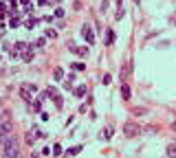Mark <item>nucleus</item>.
<instances>
[{
    "instance_id": "obj_1",
    "label": "nucleus",
    "mask_w": 176,
    "mask_h": 158,
    "mask_svg": "<svg viewBox=\"0 0 176 158\" xmlns=\"http://www.w3.org/2000/svg\"><path fill=\"white\" fill-rule=\"evenodd\" d=\"M2 143H4V151H2L4 156H18V140L15 138H11L7 134V136L2 138Z\"/></svg>"
},
{
    "instance_id": "obj_2",
    "label": "nucleus",
    "mask_w": 176,
    "mask_h": 158,
    "mask_svg": "<svg viewBox=\"0 0 176 158\" xmlns=\"http://www.w3.org/2000/svg\"><path fill=\"white\" fill-rule=\"evenodd\" d=\"M123 134H126L128 138H134V136L141 134V127L134 125V123H126V125H123Z\"/></svg>"
},
{
    "instance_id": "obj_3",
    "label": "nucleus",
    "mask_w": 176,
    "mask_h": 158,
    "mask_svg": "<svg viewBox=\"0 0 176 158\" xmlns=\"http://www.w3.org/2000/svg\"><path fill=\"white\" fill-rule=\"evenodd\" d=\"M82 35H84V40H86L88 44H95V33H93V29H90L88 24H84V29H82Z\"/></svg>"
},
{
    "instance_id": "obj_4",
    "label": "nucleus",
    "mask_w": 176,
    "mask_h": 158,
    "mask_svg": "<svg viewBox=\"0 0 176 158\" xmlns=\"http://www.w3.org/2000/svg\"><path fill=\"white\" fill-rule=\"evenodd\" d=\"M22 59H24V61H31V59H33V46H31V44L22 50Z\"/></svg>"
},
{
    "instance_id": "obj_5",
    "label": "nucleus",
    "mask_w": 176,
    "mask_h": 158,
    "mask_svg": "<svg viewBox=\"0 0 176 158\" xmlns=\"http://www.w3.org/2000/svg\"><path fill=\"white\" fill-rule=\"evenodd\" d=\"M121 97H123V101L130 99V86L128 83H121Z\"/></svg>"
},
{
    "instance_id": "obj_6",
    "label": "nucleus",
    "mask_w": 176,
    "mask_h": 158,
    "mask_svg": "<svg viewBox=\"0 0 176 158\" xmlns=\"http://www.w3.org/2000/svg\"><path fill=\"white\" fill-rule=\"evenodd\" d=\"M53 77H55V81H60V79H62V77H64V70H62V68H60V66H57V68H55V70H53Z\"/></svg>"
},
{
    "instance_id": "obj_7",
    "label": "nucleus",
    "mask_w": 176,
    "mask_h": 158,
    "mask_svg": "<svg viewBox=\"0 0 176 158\" xmlns=\"http://www.w3.org/2000/svg\"><path fill=\"white\" fill-rule=\"evenodd\" d=\"M79 151H82V145H75V147H71L68 151H66V154H68V156H77Z\"/></svg>"
},
{
    "instance_id": "obj_8",
    "label": "nucleus",
    "mask_w": 176,
    "mask_h": 158,
    "mask_svg": "<svg viewBox=\"0 0 176 158\" xmlns=\"http://www.w3.org/2000/svg\"><path fill=\"white\" fill-rule=\"evenodd\" d=\"M165 154H167V156H176V143H172V145H167Z\"/></svg>"
},
{
    "instance_id": "obj_9",
    "label": "nucleus",
    "mask_w": 176,
    "mask_h": 158,
    "mask_svg": "<svg viewBox=\"0 0 176 158\" xmlns=\"http://www.w3.org/2000/svg\"><path fill=\"white\" fill-rule=\"evenodd\" d=\"M38 26V18H29L27 20V29H35Z\"/></svg>"
},
{
    "instance_id": "obj_10",
    "label": "nucleus",
    "mask_w": 176,
    "mask_h": 158,
    "mask_svg": "<svg viewBox=\"0 0 176 158\" xmlns=\"http://www.w3.org/2000/svg\"><path fill=\"white\" fill-rule=\"evenodd\" d=\"M75 94H77V97H84V94H86V86H77L75 88Z\"/></svg>"
},
{
    "instance_id": "obj_11",
    "label": "nucleus",
    "mask_w": 176,
    "mask_h": 158,
    "mask_svg": "<svg viewBox=\"0 0 176 158\" xmlns=\"http://www.w3.org/2000/svg\"><path fill=\"white\" fill-rule=\"evenodd\" d=\"M44 44H46V40H44V37H40V40H38V42H35V44H33V48H42V46H44Z\"/></svg>"
},
{
    "instance_id": "obj_12",
    "label": "nucleus",
    "mask_w": 176,
    "mask_h": 158,
    "mask_svg": "<svg viewBox=\"0 0 176 158\" xmlns=\"http://www.w3.org/2000/svg\"><path fill=\"white\" fill-rule=\"evenodd\" d=\"M110 136H112V129H110V127H108V129H104V134H101V138H106V140H108Z\"/></svg>"
},
{
    "instance_id": "obj_13",
    "label": "nucleus",
    "mask_w": 176,
    "mask_h": 158,
    "mask_svg": "<svg viewBox=\"0 0 176 158\" xmlns=\"http://www.w3.org/2000/svg\"><path fill=\"white\" fill-rule=\"evenodd\" d=\"M112 40H115V33L108 31V35H106V44H112Z\"/></svg>"
},
{
    "instance_id": "obj_14",
    "label": "nucleus",
    "mask_w": 176,
    "mask_h": 158,
    "mask_svg": "<svg viewBox=\"0 0 176 158\" xmlns=\"http://www.w3.org/2000/svg\"><path fill=\"white\" fill-rule=\"evenodd\" d=\"M110 81H112V77H110V75H104V79H101V83H104V86H108Z\"/></svg>"
},
{
    "instance_id": "obj_15",
    "label": "nucleus",
    "mask_w": 176,
    "mask_h": 158,
    "mask_svg": "<svg viewBox=\"0 0 176 158\" xmlns=\"http://www.w3.org/2000/svg\"><path fill=\"white\" fill-rule=\"evenodd\" d=\"M73 68H75V70H84V68H86V66H84L82 61H77V64H73Z\"/></svg>"
},
{
    "instance_id": "obj_16",
    "label": "nucleus",
    "mask_w": 176,
    "mask_h": 158,
    "mask_svg": "<svg viewBox=\"0 0 176 158\" xmlns=\"http://www.w3.org/2000/svg\"><path fill=\"white\" fill-rule=\"evenodd\" d=\"M11 26H13V29H18V26H20V20H18V18H11Z\"/></svg>"
},
{
    "instance_id": "obj_17",
    "label": "nucleus",
    "mask_w": 176,
    "mask_h": 158,
    "mask_svg": "<svg viewBox=\"0 0 176 158\" xmlns=\"http://www.w3.org/2000/svg\"><path fill=\"white\" fill-rule=\"evenodd\" d=\"M53 154H55V156L62 154V147H60V145H53Z\"/></svg>"
},
{
    "instance_id": "obj_18",
    "label": "nucleus",
    "mask_w": 176,
    "mask_h": 158,
    "mask_svg": "<svg viewBox=\"0 0 176 158\" xmlns=\"http://www.w3.org/2000/svg\"><path fill=\"white\" fill-rule=\"evenodd\" d=\"M123 13H126V11H123V7H121V9L117 11V15H115V18H117V20H121V18H123Z\"/></svg>"
},
{
    "instance_id": "obj_19",
    "label": "nucleus",
    "mask_w": 176,
    "mask_h": 158,
    "mask_svg": "<svg viewBox=\"0 0 176 158\" xmlns=\"http://www.w3.org/2000/svg\"><path fill=\"white\" fill-rule=\"evenodd\" d=\"M55 35H57V33H55L53 29H49V31H46V37H55Z\"/></svg>"
},
{
    "instance_id": "obj_20",
    "label": "nucleus",
    "mask_w": 176,
    "mask_h": 158,
    "mask_svg": "<svg viewBox=\"0 0 176 158\" xmlns=\"http://www.w3.org/2000/svg\"><path fill=\"white\" fill-rule=\"evenodd\" d=\"M172 129H174V132H176V121H174V123H172Z\"/></svg>"
},
{
    "instance_id": "obj_21",
    "label": "nucleus",
    "mask_w": 176,
    "mask_h": 158,
    "mask_svg": "<svg viewBox=\"0 0 176 158\" xmlns=\"http://www.w3.org/2000/svg\"><path fill=\"white\" fill-rule=\"evenodd\" d=\"M22 2H24V4H29V0H22Z\"/></svg>"
},
{
    "instance_id": "obj_22",
    "label": "nucleus",
    "mask_w": 176,
    "mask_h": 158,
    "mask_svg": "<svg viewBox=\"0 0 176 158\" xmlns=\"http://www.w3.org/2000/svg\"><path fill=\"white\" fill-rule=\"evenodd\" d=\"M134 2H137V4H139V2H141V0H134Z\"/></svg>"
},
{
    "instance_id": "obj_23",
    "label": "nucleus",
    "mask_w": 176,
    "mask_h": 158,
    "mask_svg": "<svg viewBox=\"0 0 176 158\" xmlns=\"http://www.w3.org/2000/svg\"><path fill=\"white\" fill-rule=\"evenodd\" d=\"M117 2H119V4H121V0H117Z\"/></svg>"
}]
</instances>
